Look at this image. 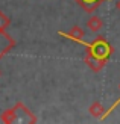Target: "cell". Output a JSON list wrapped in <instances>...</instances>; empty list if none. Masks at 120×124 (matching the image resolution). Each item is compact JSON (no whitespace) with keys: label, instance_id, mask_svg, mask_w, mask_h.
Returning <instances> with one entry per match:
<instances>
[{"label":"cell","instance_id":"obj_1","mask_svg":"<svg viewBox=\"0 0 120 124\" xmlns=\"http://www.w3.org/2000/svg\"><path fill=\"white\" fill-rule=\"evenodd\" d=\"M81 46H84L87 48L85 56L97 59L105 65H106V62L110 61V58L112 56V53H114V48H112V46L110 44V41L106 39L105 36H97V38H94L91 42L81 41Z\"/></svg>","mask_w":120,"mask_h":124},{"label":"cell","instance_id":"obj_2","mask_svg":"<svg viewBox=\"0 0 120 124\" xmlns=\"http://www.w3.org/2000/svg\"><path fill=\"white\" fill-rule=\"evenodd\" d=\"M0 120L6 124L12 123H37V116L32 114V110L28 109L23 104V101H17L12 108L6 109L0 115Z\"/></svg>","mask_w":120,"mask_h":124},{"label":"cell","instance_id":"obj_3","mask_svg":"<svg viewBox=\"0 0 120 124\" xmlns=\"http://www.w3.org/2000/svg\"><path fill=\"white\" fill-rule=\"evenodd\" d=\"M15 44H17V41L8 32H0V59L5 58L15 47Z\"/></svg>","mask_w":120,"mask_h":124},{"label":"cell","instance_id":"obj_4","mask_svg":"<svg viewBox=\"0 0 120 124\" xmlns=\"http://www.w3.org/2000/svg\"><path fill=\"white\" fill-rule=\"evenodd\" d=\"M58 35L62 36V38H67V39H70L73 42H76V44H81V41L84 39V36H85V32H84L82 27L73 26L68 32H58Z\"/></svg>","mask_w":120,"mask_h":124},{"label":"cell","instance_id":"obj_5","mask_svg":"<svg viewBox=\"0 0 120 124\" xmlns=\"http://www.w3.org/2000/svg\"><path fill=\"white\" fill-rule=\"evenodd\" d=\"M74 2H76L85 12L91 14V12L96 11L103 2H111V0H74Z\"/></svg>","mask_w":120,"mask_h":124},{"label":"cell","instance_id":"obj_6","mask_svg":"<svg viewBox=\"0 0 120 124\" xmlns=\"http://www.w3.org/2000/svg\"><path fill=\"white\" fill-rule=\"evenodd\" d=\"M88 114H90L91 116H94V118H100V120H102V116L105 114L103 104L100 101H93L90 104V108H88Z\"/></svg>","mask_w":120,"mask_h":124},{"label":"cell","instance_id":"obj_7","mask_svg":"<svg viewBox=\"0 0 120 124\" xmlns=\"http://www.w3.org/2000/svg\"><path fill=\"white\" fill-rule=\"evenodd\" d=\"M87 27L91 30V32H99L100 29L103 27V21H102V18L100 17H96V15H93V17H90L87 20Z\"/></svg>","mask_w":120,"mask_h":124},{"label":"cell","instance_id":"obj_8","mask_svg":"<svg viewBox=\"0 0 120 124\" xmlns=\"http://www.w3.org/2000/svg\"><path fill=\"white\" fill-rule=\"evenodd\" d=\"M11 26V18L0 11V32H6V29Z\"/></svg>","mask_w":120,"mask_h":124},{"label":"cell","instance_id":"obj_9","mask_svg":"<svg viewBox=\"0 0 120 124\" xmlns=\"http://www.w3.org/2000/svg\"><path fill=\"white\" fill-rule=\"evenodd\" d=\"M119 89H120V85H119ZM119 104H120V97H119V98H117V100H116L114 103H112V104H111V106H110V108H108V110H105V114H103V116H102V120H105V118H106V116H108V115H110V114L112 112V110H114V109H116V108L119 106Z\"/></svg>","mask_w":120,"mask_h":124},{"label":"cell","instance_id":"obj_10","mask_svg":"<svg viewBox=\"0 0 120 124\" xmlns=\"http://www.w3.org/2000/svg\"><path fill=\"white\" fill-rule=\"evenodd\" d=\"M116 8H117V9L120 11V0H119V2H117V3H116Z\"/></svg>","mask_w":120,"mask_h":124},{"label":"cell","instance_id":"obj_11","mask_svg":"<svg viewBox=\"0 0 120 124\" xmlns=\"http://www.w3.org/2000/svg\"><path fill=\"white\" fill-rule=\"evenodd\" d=\"M0 77H2V71H0Z\"/></svg>","mask_w":120,"mask_h":124}]
</instances>
